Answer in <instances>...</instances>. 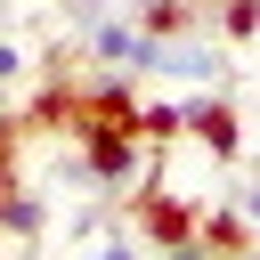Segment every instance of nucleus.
Masks as SVG:
<instances>
[{
  "label": "nucleus",
  "mask_w": 260,
  "mask_h": 260,
  "mask_svg": "<svg viewBox=\"0 0 260 260\" xmlns=\"http://www.w3.org/2000/svg\"><path fill=\"white\" fill-rule=\"evenodd\" d=\"M122 203H130V244H154V252H195L203 195H171L162 179H138Z\"/></svg>",
  "instance_id": "1"
},
{
  "label": "nucleus",
  "mask_w": 260,
  "mask_h": 260,
  "mask_svg": "<svg viewBox=\"0 0 260 260\" xmlns=\"http://www.w3.org/2000/svg\"><path fill=\"white\" fill-rule=\"evenodd\" d=\"M162 81H187V89H211L219 73H228V41H219V24L203 32H162V65H154Z\"/></svg>",
  "instance_id": "2"
},
{
  "label": "nucleus",
  "mask_w": 260,
  "mask_h": 260,
  "mask_svg": "<svg viewBox=\"0 0 260 260\" xmlns=\"http://www.w3.org/2000/svg\"><path fill=\"white\" fill-rule=\"evenodd\" d=\"M187 138L211 154V162H244V114L211 89H187Z\"/></svg>",
  "instance_id": "3"
},
{
  "label": "nucleus",
  "mask_w": 260,
  "mask_h": 260,
  "mask_svg": "<svg viewBox=\"0 0 260 260\" xmlns=\"http://www.w3.org/2000/svg\"><path fill=\"white\" fill-rule=\"evenodd\" d=\"M0 236L8 244H41L49 236V195L41 187H8L0 195Z\"/></svg>",
  "instance_id": "4"
},
{
  "label": "nucleus",
  "mask_w": 260,
  "mask_h": 260,
  "mask_svg": "<svg viewBox=\"0 0 260 260\" xmlns=\"http://www.w3.org/2000/svg\"><path fill=\"white\" fill-rule=\"evenodd\" d=\"M260 236H252V211L236 203V211H211L203 203V219H195V252H252Z\"/></svg>",
  "instance_id": "5"
},
{
  "label": "nucleus",
  "mask_w": 260,
  "mask_h": 260,
  "mask_svg": "<svg viewBox=\"0 0 260 260\" xmlns=\"http://www.w3.org/2000/svg\"><path fill=\"white\" fill-rule=\"evenodd\" d=\"M138 138L171 154V146L187 138V98H138Z\"/></svg>",
  "instance_id": "6"
},
{
  "label": "nucleus",
  "mask_w": 260,
  "mask_h": 260,
  "mask_svg": "<svg viewBox=\"0 0 260 260\" xmlns=\"http://www.w3.org/2000/svg\"><path fill=\"white\" fill-rule=\"evenodd\" d=\"M130 16H138L146 32H195V24L211 16V0H130Z\"/></svg>",
  "instance_id": "7"
},
{
  "label": "nucleus",
  "mask_w": 260,
  "mask_h": 260,
  "mask_svg": "<svg viewBox=\"0 0 260 260\" xmlns=\"http://www.w3.org/2000/svg\"><path fill=\"white\" fill-rule=\"evenodd\" d=\"M211 24H219L228 49L236 41H260V0H211Z\"/></svg>",
  "instance_id": "8"
},
{
  "label": "nucleus",
  "mask_w": 260,
  "mask_h": 260,
  "mask_svg": "<svg viewBox=\"0 0 260 260\" xmlns=\"http://www.w3.org/2000/svg\"><path fill=\"white\" fill-rule=\"evenodd\" d=\"M16 162H24V122H16V114H0V195H8V187H24V171H16Z\"/></svg>",
  "instance_id": "9"
},
{
  "label": "nucleus",
  "mask_w": 260,
  "mask_h": 260,
  "mask_svg": "<svg viewBox=\"0 0 260 260\" xmlns=\"http://www.w3.org/2000/svg\"><path fill=\"white\" fill-rule=\"evenodd\" d=\"M24 73H32V57H24V49H16V41H0V89H16V81H24Z\"/></svg>",
  "instance_id": "10"
},
{
  "label": "nucleus",
  "mask_w": 260,
  "mask_h": 260,
  "mask_svg": "<svg viewBox=\"0 0 260 260\" xmlns=\"http://www.w3.org/2000/svg\"><path fill=\"white\" fill-rule=\"evenodd\" d=\"M236 203H244V211H252V236H260V187H252V195H236Z\"/></svg>",
  "instance_id": "11"
}]
</instances>
